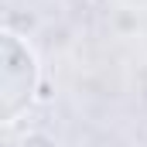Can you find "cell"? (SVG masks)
Masks as SVG:
<instances>
[{
	"label": "cell",
	"mask_w": 147,
	"mask_h": 147,
	"mask_svg": "<svg viewBox=\"0 0 147 147\" xmlns=\"http://www.w3.org/2000/svg\"><path fill=\"white\" fill-rule=\"evenodd\" d=\"M34 86H38L34 55L14 34H3L0 38V103H3V120H14L31 103Z\"/></svg>",
	"instance_id": "6da1fadb"
}]
</instances>
